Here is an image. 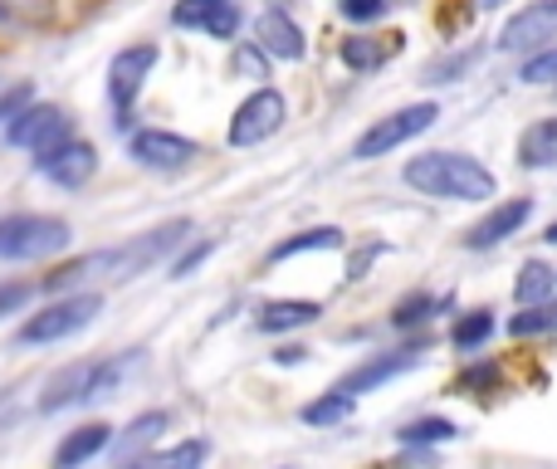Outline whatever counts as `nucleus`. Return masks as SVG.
I'll return each mask as SVG.
<instances>
[{
  "label": "nucleus",
  "instance_id": "obj_1",
  "mask_svg": "<svg viewBox=\"0 0 557 469\" xmlns=\"http://www.w3.org/2000/svg\"><path fill=\"white\" fill-rule=\"evenodd\" d=\"M401 182L431 201H490L499 192L494 172L470 152H425L401 166Z\"/></svg>",
  "mask_w": 557,
  "mask_h": 469
},
{
  "label": "nucleus",
  "instance_id": "obj_2",
  "mask_svg": "<svg viewBox=\"0 0 557 469\" xmlns=\"http://www.w3.org/2000/svg\"><path fill=\"white\" fill-rule=\"evenodd\" d=\"M127 367H137V353H127V357H88V362L59 367V372L45 382V392H39V411L59 416V411H69V406L113 396L117 382L127 377Z\"/></svg>",
  "mask_w": 557,
  "mask_h": 469
},
{
  "label": "nucleus",
  "instance_id": "obj_3",
  "mask_svg": "<svg viewBox=\"0 0 557 469\" xmlns=\"http://www.w3.org/2000/svg\"><path fill=\"white\" fill-rule=\"evenodd\" d=\"M98 313H103V294H94V288H84V294H59L54 304H45L39 313H29L25 323H20L15 343H25V347L64 343V337L84 333Z\"/></svg>",
  "mask_w": 557,
  "mask_h": 469
},
{
  "label": "nucleus",
  "instance_id": "obj_4",
  "mask_svg": "<svg viewBox=\"0 0 557 469\" xmlns=\"http://www.w3.org/2000/svg\"><path fill=\"white\" fill-rule=\"evenodd\" d=\"M74 231L59 215H39V211H15L0 215V259H49L64 255Z\"/></svg>",
  "mask_w": 557,
  "mask_h": 469
},
{
  "label": "nucleus",
  "instance_id": "obj_5",
  "mask_svg": "<svg viewBox=\"0 0 557 469\" xmlns=\"http://www.w3.org/2000/svg\"><path fill=\"white\" fill-rule=\"evenodd\" d=\"M435 118H441V108L435 103H411V108H401V113L376 118V123L352 143V162H376V157L396 152V147H406L411 137L431 133Z\"/></svg>",
  "mask_w": 557,
  "mask_h": 469
},
{
  "label": "nucleus",
  "instance_id": "obj_6",
  "mask_svg": "<svg viewBox=\"0 0 557 469\" xmlns=\"http://www.w3.org/2000/svg\"><path fill=\"white\" fill-rule=\"evenodd\" d=\"M186 235H191V221H166V225H157V231H147V235H137V239H127V245H113V279L123 284V279H137V274H147L152 264H162L172 249H182L186 245Z\"/></svg>",
  "mask_w": 557,
  "mask_h": 469
},
{
  "label": "nucleus",
  "instance_id": "obj_7",
  "mask_svg": "<svg viewBox=\"0 0 557 469\" xmlns=\"http://www.w3.org/2000/svg\"><path fill=\"white\" fill-rule=\"evenodd\" d=\"M152 64H157V45H127V49H117L113 64H108V103H113V113H117L113 118L117 127L133 123L127 113H133V103H137V94H143Z\"/></svg>",
  "mask_w": 557,
  "mask_h": 469
},
{
  "label": "nucleus",
  "instance_id": "obj_8",
  "mask_svg": "<svg viewBox=\"0 0 557 469\" xmlns=\"http://www.w3.org/2000/svg\"><path fill=\"white\" fill-rule=\"evenodd\" d=\"M74 137V118L64 113L59 103H29L15 123L5 127V143L10 147H25V152H49V147L69 143Z\"/></svg>",
  "mask_w": 557,
  "mask_h": 469
},
{
  "label": "nucleus",
  "instance_id": "obj_9",
  "mask_svg": "<svg viewBox=\"0 0 557 469\" xmlns=\"http://www.w3.org/2000/svg\"><path fill=\"white\" fill-rule=\"evenodd\" d=\"M127 157L137 166H147V172H182V166H191L201 157V147L182 133H166V127H137L127 137Z\"/></svg>",
  "mask_w": 557,
  "mask_h": 469
},
{
  "label": "nucleus",
  "instance_id": "obj_10",
  "mask_svg": "<svg viewBox=\"0 0 557 469\" xmlns=\"http://www.w3.org/2000/svg\"><path fill=\"white\" fill-rule=\"evenodd\" d=\"M284 118H288L284 94H278V88H255V94L245 98V103L235 108V118H231V143L235 147L270 143L278 127H284Z\"/></svg>",
  "mask_w": 557,
  "mask_h": 469
},
{
  "label": "nucleus",
  "instance_id": "obj_11",
  "mask_svg": "<svg viewBox=\"0 0 557 469\" xmlns=\"http://www.w3.org/2000/svg\"><path fill=\"white\" fill-rule=\"evenodd\" d=\"M421 353H425V337H416V343H406V347H392V353H372L367 362H357L352 372L333 386V392H343V396H352L357 402L362 392H376V386H386L392 377L411 372V367L421 362Z\"/></svg>",
  "mask_w": 557,
  "mask_h": 469
},
{
  "label": "nucleus",
  "instance_id": "obj_12",
  "mask_svg": "<svg viewBox=\"0 0 557 469\" xmlns=\"http://www.w3.org/2000/svg\"><path fill=\"white\" fill-rule=\"evenodd\" d=\"M557 39V0H529L519 15H509V25L499 29L504 54H539Z\"/></svg>",
  "mask_w": 557,
  "mask_h": 469
},
{
  "label": "nucleus",
  "instance_id": "obj_13",
  "mask_svg": "<svg viewBox=\"0 0 557 469\" xmlns=\"http://www.w3.org/2000/svg\"><path fill=\"white\" fill-rule=\"evenodd\" d=\"M35 166L54 186H64V192H84V186L94 182V172H98V152H94V143H84V137H69V143L39 152Z\"/></svg>",
  "mask_w": 557,
  "mask_h": 469
},
{
  "label": "nucleus",
  "instance_id": "obj_14",
  "mask_svg": "<svg viewBox=\"0 0 557 469\" xmlns=\"http://www.w3.org/2000/svg\"><path fill=\"white\" fill-rule=\"evenodd\" d=\"M240 5L235 0H176L172 25L176 29H201L211 39H235L240 35Z\"/></svg>",
  "mask_w": 557,
  "mask_h": 469
},
{
  "label": "nucleus",
  "instance_id": "obj_15",
  "mask_svg": "<svg viewBox=\"0 0 557 469\" xmlns=\"http://www.w3.org/2000/svg\"><path fill=\"white\" fill-rule=\"evenodd\" d=\"M94 279H113V249H88V255L69 259V264H59L54 274L39 279V288L45 294H84Z\"/></svg>",
  "mask_w": 557,
  "mask_h": 469
},
{
  "label": "nucleus",
  "instance_id": "obj_16",
  "mask_svg": "<svg viewBox=\"0 0 557 469\" xmlns=\"http://www.w3.org/2000/svg\"><path fill=\"white\" fill-rule=\"evenodd\" d=\"M255 49H260L264 59H304L308 39L284 10H264V15L255 20Z\"/></svg>",
  "mask_w": 557,
  "mask_h": 469
},
{
  "label": "nucleus",
  "instance_id": "obj_17",
  "mask_svg": "<svg viewBox=\"0 0 557 469\" xmlns=\"http://www.w3.org/2000/svg\"><path fill=\"white\" fill-rule=\"evenodd\" d=\"M529 215H533V201H504V206H494V211L484 215L480 225H470V235H465V249H494V245H504L509 235H519L523 225H529Z\"/></svg>",
  "mask_w": 557,
  "mask_h": 469
},
{
  "label": "nucleus",
  "instance_id": "obj_18",
  "mask_svg": "<svg viewBox=\"0 0 557 469\" xmlns=\"http://www.w3.org/2000/svg\"><path fill=\"white\" fill-rule=\"evenodd\" d=\"M108 445H113V425H103V421L78 425V431H69L64 441H59L54 469H84L88 460H98V455H103Z\"/></svg>",
  "mask_w": 557,
  "mask_h": 469
},
{
  "label": "nucleus",
  "instance_id": "obj_19",
  "mask_svg": "<svg viewBox=\"0 0 557 469\" xmlns=\"http://www.w3.org/2000/svg\"><path fill=\"white\" fill-rule=\"evenodd\" d=\"M318 318H323V304H313V298H270L255 313V328L260 333H294V328H308Z\"/></svg>",
  "mask_w": 557,
  "mask_h": 469
},
{
  "label": "nucleus",
  "instance_id": "obj_20",
  "mask_svg": "<svg viewBox=\"0 0 557 469\" xmlns=\"http://www.w3.org/2000/svg\"><path fill=\"white\" fill-rule=\"evenodd\" d=\"M401 49V35H382V39H372V35H347L343 45H337V59H343L352 74H372V69H382L386 59Z\"/></svg>",
  "mask_w": 557,
  "mask_h": 469
},
{
  "label": "nucleus",
  "instance_id": "obj_21",
  "mask_svg": "<svg viewBox=\"0 0 557 469\" xmlns=\"http://www.w3.org/2000/svg\"><path fill=\"white\" fill-rule=\"evenodd\" d=\"M166 425H172V416H166V411H143L123 435H113V445H108V451L117 455V465H133V460H143V451L166 431Z\"/></svg>",
  "mask_w": 557,
  "mask_h": 469
},
{
  "label": "nucleus",
  "instance_id": "obj_22",
  "mask_svg": "<svg viewBox=\"0 0 557 469\" xmlns=\"http://www.w3.org/2000/svg\"><path fill=\"white\" fill-rule=\"evenodd\" d=\"M455 435H460V425L450 416H416V421H406L396 431V441H401V451H431V445H445Z\"/></svg>",
  "mask_w": 557,
  "mask_h": 469
},
{
  "label": "nucleus",
  "instance_id": "obj_23",
  "mask_svg": "<svg viewBox=\"0 0 557 469\" xmlns=\"http://www.w3.org/2000/svg\"><path fill=\"white\" fill-rule=\"evenodd\" d=\"M519 162L523 166H557V118H539L519 133Z\"/></svg>",
  "mask_w": 557,
  "mask_h": 469
},
{
  "label": "nucleus",
  "instance_id": "obj_24",
  "mask_svg": "<svg viewBox=\"0 0 557 469\" xmlns=\"http://www.w3.org/2000/svg\"><path fill=\"white\" fill-rule=\"evenodd\" d=\"M318 249H343V231L337 225H313L304 235H288L270 249V264H284V259H298V255H318Z\"/></svg>",
  "mask_w": 557,
  "mask_h": 469
},
{
  "label": "nucleus",
  "instance_id": "obj_25",
  "mask_svg": "<svg viewBox=\"0 0 557 469\" xmlns=\"http://www.w3.org/2000/svg\"><path fill=\"white\" fill-rule=\"evenodd\" d=\"M206 455H211V445H206L201 435H191V441H176L172 451H162V455H143V460L117 465V469H201V465H206Z\"/></svg>",
  "mask_w": 557,
  "mask_h": 469
},
{
  "label": "nucleus",
  "instance_id": "obj_26",
  "mask_svg": "<svg viewBox=\"0 0 557 469\" xmlns=\"http://www.w3.org/2000/svg\"><path fill=\"white\" fill-rule=\"evenodd\" d=\"M0 20L15 29H49L59 20V0H0Z\"/></svg>",
  "mask_w": 557,
  "mask_h": 469
},
{
  "label": "nucleus",
  "instance_id": "obj_27",
  "mask_svg": "<svg viewBox=\"0 0 557 469\" xmlns=\"http://www.w3.org/2000/svg\"><path fill=\"white\" fill-rule=\"evenodd\" d=\"M553 294H557V269L539 264V259H529V264L519 269V284H513V298H519L523 308H533V304H548Z\"/></svg>",
  "mask_w": 557,
  "mask_h": 469
},
{
  "label": "nucleus",
  "instance_id": "obj_28",
  "mask_svg": "<svg viewBox=\"0 0 557 469\" xmlns=\"http://www.w3.org/2000/svg\"><path fill=\"white\" fill-rule=\"evenodd\" d=\"M490 337H494V313L490 308H474V313L455 318V328H450V343L460 347V353H474V347H484Z\"/></svg>",
  "mask_w": 557,
  "mask_h": 469
},
{
  "label": "nucleus",
  "instance_id": "obj_29",
  "mask_svg": "<svg viewBox=\"0 0 557 469\" xmlns=\"http://www.w3.org/2000/svg\"><path fill=\"white\" fill-rule=\"evenodd\" d=\"M352 411H357L352 396H343V392H323L318 402H308L298 416H304V425H343Z\"/></svg>",
  "mask_w": 557,
  "mask_h": 469
},
{
  "label": "nucleus",
  "instance_id": "obj_30",
  "mask_svg": "<svg viewBox=\"0 0 557 469\" xmlns=\"http://www.w3.org/2000/svg\"><path fill=\"white\" fill-rule=\"evenodd\" d=\"M509 333H513V337H543V333H557V298L523 308V313H513V318H509Z\"/></svg>",
  "mask_w": 557,
  "mask_h": 469
},
{
  "label": "nucleus",
  "instance_id": "obj_31",
  "mask_svg": "<svg viewBox=\"0 0 557 469\" xmlns=\"http://www.w3.org/2000/svg\"><path fill=\"white\" fill-rule=\"evenodd\" d=\"M435 308H441V304H435L431 294H406L401 304L392 308V323H396V328H421L425 318L435 313Z\"/></svg>",
  "mask_w": 557,
  "mask_h": 469
},
{
  "label": "nucleus",
  "instance_id": "obj_32",
  "mask_svg": "<svg viewBox=\"0 0 557 469\" xmlns=\"http://www.w3.org/2000/svg\"><path fill=\"white\" fill-rule=\"evenodd\" d=\"M231 74H235V78H270V59H264L255 45H235Z\"/></svg>",
  "mask_w": 557,
  "mask_h": 469
},
{
  "label": "nucleus",
  "instance_id": "obj_33",
  "mask_svg": "<svg viewBox=\"0 0 557 469\" xmlns=\"http://www.w3.org/2000/svg\"><path fill=\"white\" fill-rule=\"evenodd\" d=\"M29 103H35V88H29V84H10V88H0V127L15 123V118L25 113Z\"/></svg>",
  "mask_w": 557,
  "mask_h": 469
},
{
  "label": "nucleus",
  "instance_id": "obj_34",
  "mask_svg": "<svg viewBox=\"0 0 557 469\" xmlns=\"http://www.w3.org/2000/svg\"><path fill=\"white\" fill-rule=\"evenodd\" d=\"M523 84H553L557 78V45L539 49V54H529V64H523Z\"/></svg>",
  "mask_w": 557,
  "mask_h": 469
},
{
  "label": "nucleus",
  "instance_id": "obj_35",
  "mask_svg": "<svg viewBox=\"0 0 557 469\" xmlns=\"http://www.w3.org/2000/svg\"><path fill=\"white\" fill-rule=\"evenodd\" d=\"M35 288H39V284H25V279H10V284H0V318L25 313L29 298H35Z\"/></svg>",
  "mask_w": 557,
  "mask_h": 469
},
{
  "label": "nucleus",
  "instance_id": "obj_36",
  "mask_svg": "<svg viewBox=\"0 0 557 469\" xmlns=\"http://www.w3.org/2000/svg\"><path fill=\"white\" fill-rule=\"evenodd\" d=\"M386 5H392V0H337L343 20H352V25H372V20H382Z\"/></svg>",
  "mask_w": 557,
  "mask_h": 469
},
{
  "label": "nucleus",
  "instance_id": "obj_37",
  "mask_svg": "<svg viewBox=\"0 0 557 469\" xmlns=\"http://www.w3.org/2000/svg\"><path fill=\"white\" fill-rule=\"evenodd\" d=\"M215 249V239H196L191 249H186V255H176L172 259V279H186V274H196V264H201L206 255H211Z\"/></svg>",
  "mask_w": 557,
  "mask_h": 469
},
{
  "label": "nucleus",
  "instance_id": "obj_38",
  "mask_svg": "<svg viewBox=\"0 0 557 469\" xmlns=\"http://www.w3.org/2000/svg\"><path fill=\"white\" fill-rule=\"evenodd\" d=\"M470 64H474V54H460V59H445V64H431V84H450V78H460Z\"/></svg>",
  "mask_w": 557,
  "mask_h": 469
},
{
  "label": "nucleus",
  "instance_id": "obj_39",
  "mask_svg": "<svg viewBox=\"0 0 557 469\" xmlns=\"http://www.w3.org/2000/svg\"><path fill=\"white\" fill-rule=\"evenodd\" d=\"M474 386H499V372H494V367H470V372L455 382V392H474Z\"/></svg>",
  "mask_w": 557,
  "mask_h": 469
},
{
  "label": "nucleus",
  "instance_id": "obj_40",
  "mask_svg": "<svg viewBox=\"0 0 557 469\" xmlns=\"http://www.w3.org/2000/svg\"><path fill=\"white\" fill-rule=\"evenodd\" d=\"M376 255H382V245H367V249H357V255L352 259H347V279H362V269L367 264H372V259Z\"/></svg>",
  "mask_w": 557,
  "mask_h": 469
},
{
  "label": "nucleus",
  "instance_id": "obj_41",
  "mask_svg": "<svg viewBox=\"0 0 557 469\" xmlns=\"http://www.w3.org/2000/svg\"><path fill=\"white\" fill-rule=\"evenodd\" d=\"M304 353H308V347L288 343V347H278V353H274V362H278V367H288V362H304Z\"/></svg>",
  "mask_w": 557,
  "mask_h": 469
},
{
  "label": "nucleus",
  "instance_id": "obj_42",
  "mask_svg": "<svg viewBox=\"0 0 557 469\" xmlns=\"http://www.w3.org/2000/svg\"><path fill=\"white\" fill-rule=\"evenodd\" d=\"M494 5H504V0H474V10H494Z\"/></svg>",
  "mask_w": 557,
  "mask_h": 469
},
{
  "label": "nucleus",
  "instance_id": "obj_43",
  "mask_svg": "<svg viewBox=\"0 0 557 469\" xmlns=\"http://www.w3.org/2000/svg\"><path fill=\"white\" fill-rule=\"evenodd\" d=\"M543 239H548V245H557V221L548 225V231H543Z\"/></svg>",
  "mask_w": 557,
  "mask_h": 469
}]
</instances>
